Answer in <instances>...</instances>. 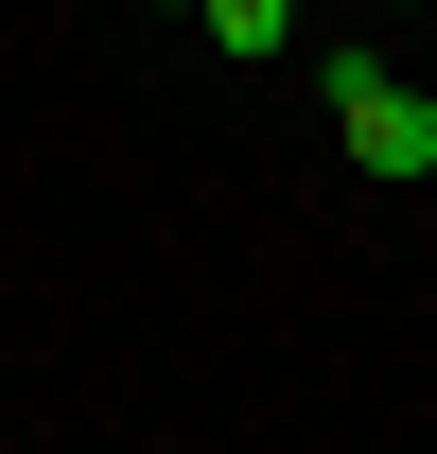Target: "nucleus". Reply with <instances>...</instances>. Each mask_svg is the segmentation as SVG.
<instances>
[{
	"instance_id": "f03ea898",
	"label": "nucleus",
	"mask_w": 437,
	"mask_h": 454,
	"mask_svg": "<svg viewBox=\"0 0 437 454\" xmlns=\"http://www.w3.org/2000/svg\"><path fill=\"white\" fill-rule=\"evenodd\" d=\"M298 35V0H211V53H280Z\"/></svg>"
},
{
	"instance_id": "f257e3e1",
	"label": "nucleus",
	"mask_w": 437,
	"mask_h": 454,
	"mask_svg": "<svg viewBox=\"0 0 437 454\" xmlns=\"http://www.w3.org/2000/svg\"><path fill=\"white\" fill-rule=\"evenodd\" d=\"M332 140H350V158L368 175H437V88H402V70H332Z\"/></svg>"
},
{
	"instance_id": "7ed1b4c3",
	"label": "nucleus",
	"mask_w": 437,
	"mask_h": 454,
	"mask_svg": "<svg viewBox=\"0 0 437 454\" xmlns=\"http://www.w3.org/2000/svg\"><path fill=\"white\" fill-rule=\"evenodd\" d=\"M158 18H211V0H158Z\"/></svg>"
}]
</instances>
